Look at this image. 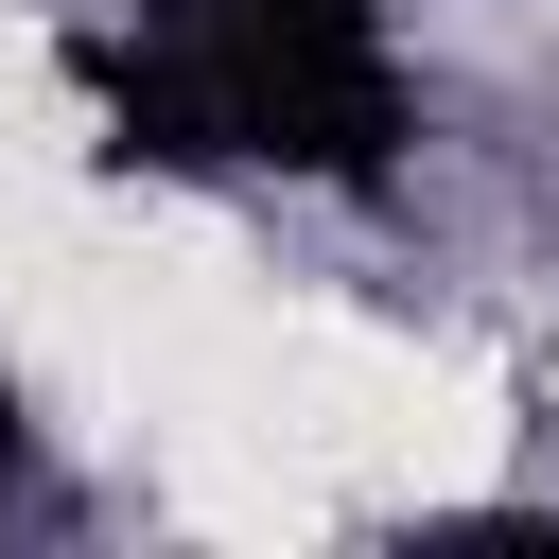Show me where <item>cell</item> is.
<instances>
[{
  "instance_id": "cell-1",
  "label": "cell",
  "mask_w": 559,
  "mask_h": 559,
  "mask_svg": "<svg viewBox=\"0 0 559 559\" xmlns=\"http://www.w3.org/2000/svg\"><path fill=\"white\" fill-rule=\"evenodd\" d=\"M70 87L122 175H210V192H402L419 175L402 0H105L70 17Z\"/></svg>"
},
{
  "instance_id": "cell-2",
  "label": "cell",
  "mask_w": 559,
  "mask_h": 559,
  "mask_svg": "<svg viewBox=\"0 0 559 559\" xmlns=\"http://www.w3.org/2000/svg\"><path fill=\"white\" fill-rule=\"evenodd\" d=\"M35 437H52V419H35V384L0 367V507H35Z\"/></svg>"
}]
</instances>
